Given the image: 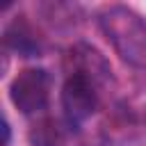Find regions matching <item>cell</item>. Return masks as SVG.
Returning <instances> with one entry per match:
<instances>
[{
	"instance_id": "5b68a950",
	"label": "cell",
	"mask_w": 146,
	"mask_h": 146,
	"mask_svg": "<svg viewBox=\"0 0 146 146\" xmlns=\"http://www.w3.org/2000/svg\"><path fill=\"white\" fill-rule=\"evenodd\" d=\"M30 141H32L34 146H57V141H59V130H57L55 121L41 119L39 123H34V128L30 130Z\"/></svg>"
},
{
	"instance_id": "7a4b0ae2",
	"label": "cell",
	"mask_w": 146,
	"mask_h": 146,
	"mask_svg": "<svg viewBox=\"0 0 146 146\" xmlns=\"http://www.w3.org/2000/svg\"><path fill=\"white\" fill-rule=\"evenodd\" d=\"M96 87L94 80L84 73H71L62 89V105L66 112V119L71 123H82L89 119L96 110Z\"/></svg>"
},
{
	"instance_id": "277c9868",
	"label": "cell",
	"mask_w": 146,
	"mask_h": 146,
	"mask_svg": "<svg viewBox=\"0 0 146 146\" xmlns=\"http://www.w3.org/2000/svg\"><path fill=\"white\" fill-rule=\"evenodd\" d=\"M5 41H7V46L9 48H14L18 55H23V57H34L36 52H39V43L32 39V34L23 27V25H18V23H14L7 32H5Z\"/></svg>"
},
{
	"instance_id": "3957f363",
	"label": "cell",
	"mask_w": 146,
	"mask_h": 146,
	"mask_svg": "<svg viewBox=\"0 0 146 146\" xmlns=\"http://www.w3.org/2000/svg\"><path fill=\"white\" fill-rule=\"evenodd\" d=\"M11 103L23 114H34L46 107L48 100V75L41 68H25L11 82Z\"/></svg>"
},
{
	"instance_id": "6da1fadb",
	"label": "cell",
	"mask_w": 146,
	"mask_h": 146,
	"mask_svg": "<svg viewBox=\"0 0 146 146\" xmlns=\"http://www.w3.org/2000/svg\"><path fill=\"white\" fill-rule=\"evenodd\" d=\"M100 27L125 62L146 68V21L141 16L125 7H110L100 14Z\"/></svg>"
}]
</instances>
